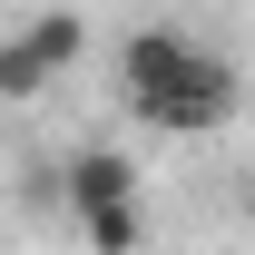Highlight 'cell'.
I'll use <instances>...</instances> for the list:
<instances>
[{
	"instance_id": "7a4b0ae2",
	"label": "cell",
	"mask_w": 255,
	"mask_h": 255,
	"mask_svg": "<svg viewBox=\"0 0 255 255\" xmlns=\"http://www.w3.org/2000/svg\"><path fill=\"white\" fill-rule=\"evenodd\" d=\"M79 49H89L79 10H30L20 30H0V98H39L59 69H79Z\"/></svg>"
},
{
	"instance_id": "6da1fadb",
	"label": "cell",
	"mask_w": 255,
	"mask_h": 255,
	"mask_svg": "<svg viewBox=\"0 0 255 255\" xmlns=\"http://www.w3.org/2000/svg\"><path fill=\"white\" fill-rule=\"evenodd\" d=\"M118 98L157 137H206V128L236 118V59L187 39V30H167V20H147V30L118 39Z\"/></svg>"
},
{
	"instance_id": "5b68a950",
	"label": "cell",
	"mask_w": 255,
	"mask_h": 255,
	"mask_svg": "<svg viewBox=\"0 0 255 255\" xmlns=\"http://www.w3.org/2000/svg\"><path fill=\"white\" fill-rule=\"evenodd\" d=\"M246 226H255V177H246Z\"/></svg>"
},
{
	"instance_id": "3957f363",
	"label": "cell",
	"mask_w": 255,
	"mask_h": 255,
	"mask_svg": "<svg viewBox=\"0 0 255 255\" xmlns=\"http://www.w3.org/2000/svg\"><path fill=\"white\" fill-rule=\"evenodd\" d=\"M59 196L79 206V216H108V206H137V167H128L118 147H79V157L59 167Z\"/></svg>"
},
{
	"instance_id": "277c9868",
	"label": "cell",
	"mask_w": 255,
	"mask_h": 255,
	"mask_svg": "<svg viewBox=\"0 0 255 255\" xmlns=\"http://www.w3.org/2000/svg\"><path fill=\"white\" fill-rule=\"evenodd\" d=\"M79 236H89V255H137L147 246V216L137 206H108V216H79Z\"/></svg>"
}]
</instances>
